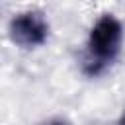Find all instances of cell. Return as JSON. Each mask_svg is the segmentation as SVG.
<instances>
[{"label":"cell","mask_w":125,"mask_h":125,"mask_svg":"<svg viewBox=\"0 0 125 125\" xmlns=\"http://www.w3.org/2000/svg\"><path fill=\"white\" fill-rule=\"evenodd\" d=\"M123 25L113 14H104L90 29L86 41V66L90 74L102 72L121 53Z\"/></svg>","instance_id":"obj_1"},{"label":"cell","mask_w":125,"mask_h":125,"mask_svg":"<svg viewBox=\"0 0 125 125\" xmlns=\"http://www.w3.org/2000/svg\"><path fill=\"white\" fill-rule=\"evenodd\" d=\"M49 21L39 10H25L16 14L8 23V37L20 49H37L49 39Z\"/></svg>","instance_id":"obj_2"},{"label":"cell","mask_w":125,"mask_h":125,"mask_svg":"<svg viewBox=\"0 0 125 125\" xmlns=\"http://www.w3.org/2000/svg\"><path fill=\"white\" fill-rule=\"evenodd\" d=\"M117 125H125V109H123V113L119 115V121H117Z\"/></svg>","instance_id":"obj_3"},{"label":"cell","mask_w":125,"mask_h":125,"mask_svg":"<svg viewBox=\"0 0 125 125\" xmlns=\"http://www.w3.org/2000/svg\"><path fill=\"white\" fill-rule=\"evenodd\" d=\"M49 125H68V123H66V121H51Z\"/></svg>","instance_id":"obj_4"}]
</instances>
